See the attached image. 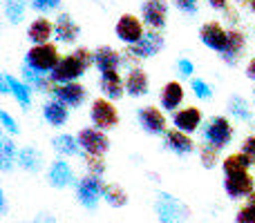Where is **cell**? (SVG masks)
<instances>
[{"label": "cell", "mask_w": 255, "mask_h": 223, "mask_svg": "<svg viewBox=\"0 0 255 223\" xmlns=\"http://www.w3.org/2000/svg\"><path fill=\"white\" fill-rule=\"evenodd\" d=\"M94 65V52H90L88 47H79L74 52H70L67 56L61 58V63L56 65V70L52 72V80L56 85H67V83H79V78Z\"/></svg>", "instance_id": "6da1fadb"}, {"label": "cell", "mask_w": 255, "mask_h": 223, "mask_svg": "<svg viewBox=\"0 0 255 223\" xmlns=\"http://www.w3.org/2000/svg\"><path fill=\"white\" fill-rule=\"evenodd\" d=\"M161 49H163L161 31L148 29V31H145V36L139 40V43L130 45V47H126V52H121V54H124V65H130V70H134V67H139V65H136L139 61L154 56V54H159Z\"/></svg>", "instance_id": "7a4b0ae2"}, {"label": "cell", "mask_w": 255, "mask_h": 223, "mask_svg": "<svg viewBox=\"0 0 255 223\" xmlns=\"http://www.w3.org/2000/svg\"><path fill=\"white\" fill-rule=\"evenodd\" d=\"M61 54H58V47L54 43L47 45H31L25 54V67L38 72V74H52L56 70V65L61 63Z\"/></svg>", "instance_id": "3957f363"}, {"label": "cell", "mask_w": 255, "mask_h": 223, "mask_svg": "<svg viewBox=\"0 0 255 223\" xmlns=\"http://www.w3.org/2000/svg\"><path fill=\"white\" fill-rule=\"evenodd\" d=\"M103 192H106V183L99 176L85 174L76 183V199H79V203L85 210H97L99 201L103 199Z\"/></svg>", "instance_id": "277c9868"}, {"label": "cell", "mask_w": 255, "mask_h": 223, "mask_svg": "<svg viewBox=\"0 0 255 223\" xmlns=\"http://www.w3.org/2000/svg\"><path fill=\"white\" fill-rule=\"evenodd\" d=\"M157 217L159 223H181L184 219L190 217V210L179 201L177 197L168 192H159L157 194Z\"/></svg>", "instance_id": "5b68a950"}, {"label": "cell", "mask_w": 255, "mask_h": 223, "mask_svg": "<svg viewBox=\"0 0 255 223\" xmlns=\"http://www.w3.org/2000/svg\"><path fill=\"white\" fill-rule=\"evenodd\" d=\"M204 141L215 149H224L233 141V125L226 116H213L204 127Z\"/></svg>", "instance_id": "8992f818"}, {"label": "cell", "mask_w": 255, "mask_h": 223, "mask_svg": "<svg viewBox=\"0 0 255 223\" xmlns=\"http://www.w3.org/2000/svg\"><path fill=\"white\" fill-rule=\"evenodd\" d=\"M90 118H92L97 130H101V132L115 130V127L119 125V110H117L115 103L108 101L106 96L94 98L92 107H90Z\"/></svg>", "instance_id": "52a82bcc"}, {"label": "cell", "mask_w": 255, "mask_h": 223, "mask_svg": "<svg viewBox=\"0 0 255 223\" xmlns=\"http://www.w3.org/2000/svg\"><path fill=\"white\" fill-rule=\"evenodd\" d=\"M143 25L145 22L141 20L139 16H134V13H124V16H119V20H117V25H115V34L121 43H126L128 47H130V45H136L145 36Z\"/></svg>", "instance_id": "ba28073f"}, {"label": "cell", "mask_w": 255, "mask_h": 223, "mask_svg": "<svg viewBox=\"0 0 255 223\" xmlns=\"http://www.w3.org/2000/svg\"><path fill=\"white\" fill-rule=\"evenodd\" d=\"M81 145V152L83 154H94V156H103V154L110 149V139H108L106 132L97 130V127H83V130L76 134Z\"/></svg>", "instance_id": "9c48e42d"}, {"label": "cell", "mask_w": 255, "mask_h": 223, "mask_svg": "<svg viewBox=\"0 0 255 223\" xmlns=\"http://www.w3.org/2000/svg\"><path fill=\"white\" fill-rule=\"evenodd\" d=\"M255 190V179L251 172H238V174L224 176V192L231 201H240L244 197H251Z\"/></svg>", "instance_id": "30bf717a"}, {"label": "cell", "mask_w": 255, "mask_h": 223, "mask_svg": "<svg viewBox=\"0 0 255 223\" xmlns=\"http://www.w3.org/2000/svg\"><path fill=\"white\" fill-rule=\"evenodd\" d=\"M199 38H202V43L206 45L208 49H213V52H217L222 56V54L226 52V45H229V29H226L222 22L208 20V22H204L202 29H199Z\"/></svg>", "instance_id": "8fae6325"}, {"label": "cell", "mask_w": 255, "mask_h": 223, "mask_svg": "<svg viewBox=\"0 0 255 223\" xmlns=\"http://www.w3.org/2000/svg\"><path fill=\"white\" fill-rule=\"evenodd\" d=\"M136 121H139L141 130L148 132L150 136H159L168 132V121L163 116V112L154 105H145L136 110Z\"/></svg>", "instance_id": "7c38bea8"}, {"label": "cell", "mask_w": 255, "mask_h": 223, "mask_svg": "<svg viewBox=\"0 0 255 223\" xmlns=\"http://www.w3.org/2000/svg\"><path fill=\"white\" fill-rule=\"evenodd\" d=\"M141 18H143V22L150 29L161 31L168 22V2L166 0H143Z\"/></svg>", "instance_id": "4fadbf2b"}, {"label": "cell", "mask_w": 255, "mask_h": 223, "mask_svg": "<svg viewBox=\"0 0 255 223\" xmlns=\"http://www.w3.org/2000/svg\"><path fill=\"white\" fill-rule=\"evenodd\" d=\"M202 121H204V114L199 107H181L172 114V125L175 130L184 132V134H193L202 127Z\"/></svg>", "instance_id": "5bb4252c"}, {"label": "cell", "mask_w": 255, "mask_h": 223, "mask_svg": "<svg viewBox=\"0 0 255 223\" xmlns=\"http://www.w3.org/2000/svg\"><path fill=\"white\" fill-rule=\"evenodd\" d=\"M94 65L101 74L106 72H119V67L124 65V54L117 52L110 45H101V47L94 49Z\"/></svg>", "instance_id": "9a60e30c"}, {"label": "cell", "mask_w": 255, "mask_h": 223, "mask_svg": "<svg viewBox=\"0 0 255 223\" xmlns=\"http://www.w3.org/2000/svg\"><path fill=\"white\" fill-rule=\"evenodd\" d=\"M47 181L52 188H67V185L74 183V170L72 165L65 161V158H56V161L49 163V170H47Z\"/></svg>", "instance_id": "2e32d148"}, {"label": "cell", "mask_w": 255, "mask_h": 223, "mask_svg": "<svg viewBox=\"0 0 255 223\" xmlns=\"http://www.w3.org/2000/svg\"><path fill=\"white\" fill-rule=\"evenodd\" d=\"M163 145L170 152H175L177 156H188L190 152H195V141L190 139V134H184V132L175 130V127L163 134Z\"/></svg>", "instance_id": "e0dca14e"}, {"label": "cell", "mask_w": 255, "mask_h": 223, "mask_svg": "<svg viewBox=\"0 0 255 223\" xmlns=\"http://www.w3.org/2000/svg\"><path fill=\"white\" fill-rule=\"evenodd\" d=\"M81 36V27L76 25V20L70 13H58L54 20V38L58 43H74Z\"/></svg>", "instance_id": "ac0fdd59"}, {"label": "cell", "mask_w": 255, "mask_h": 223, "mask_svg": "<svg viewBox=\"0 0 255 223\" xmlns=\"http://www.w3.org/2000/svg\"><path fill=\"white\" fill-rule=\"evenodd\" d=\"M244 49H247V36L240 29H229V45H226V52L222 54V61L229 67H235L244 56Z\"/></svg>", "instance_id": "d6986e66"}, {"label": "cell", "mask_w": 255, "mask_h": 223, "mask_svg": "<svg viewBox=\"0 0 255 223\" xmlns=\"http://www.w3.org/2000/svg\"><path fill=\"white\" fill-rule=\"evenodd\" d=\"M85 96H88V92H85V87L81 83L58 85L56 92H54V98L67 107H81L85 103Z\"/></svg>", "instance_id": "ffe728a7"}, {"label": "cell", "mask_w": 255, "mask_h": 223, "mask_svg": "<svg viewBox=\"0 0 255 223\" xmlns=\"http://www.w3.org/2000/svg\"><path fill=\"white\" fill-rule=\"evenodd\" d=\"M184 85L179 83V80H168L166 85L161 87V94H159V101H161V107L166 112H177V107L184 103Z\"/></svg>", "instance_id": "44dd1931"}, {"label": "cell", "mask_w": 255, "mask_h": 223, "mask_svg": "<svg viewBox=\"0 0 255 223\" xmlns=\"http://www.w3.org/2000/svg\"><path fill=\"white\" fill-rule=\"evenodd\" d=\"M99 87H101L103 96H106L108 101H119L126 94V80L121 78L119 72H106V74H101Z\"/></svg>", "instance_id": "7402d4cb"}, {"label": "cell", "mask_w": 255, "mask_h": 223, "mask_svg": "<svg viewBox=\"0 0 255 223\" xmlns=\"http://www.w3.org/2000/svg\"><path fill=\"white\" fill-rule=\"evenodd\" d=\"M54 36V22L49 18H34L27 27V38L31 45H47Z\"/></svg>", "instance_id": "603a6c76"}, {"label": "cell", "mask_w": 255, "mask_h": 223, "mask_svg": "<svg viewBox=\"0 0 255 223\" xmlns=\"http://www.w3.org/2000/svg\"><path fill=\"white\" fill-rule=\"evenodd\" d=\"M150 89V78H148V72L141 70V67H134V70L128 72L126 76V94L128 96H145Z\"/></svg>", "instance_id": "cb8c5ba5"}, {"label": "cell", "mask_w": 255, "mask_h": 223, "mask_svg": "<svg viewBox=\"0 0 255 223\" xmlns=\"http://www.w3.org/2000/svg\"><path fill=\"white\" fill-rule=\"evenodd\" d=\"M22 80H25L31 89L43 92V94H54V92H56V87H58V85L52 80V76L38 74V72L29 70V67H25V65H22Z\"/></svg>", "instance_id": "d4e9b609"}, {"label": "cell", "mask_w": 255, "mask_h": 223, "mask_svg": "<svg viewBox=\"0 0 255 223\" xmlns=\"http://www.w3.org/2000/svg\"><path fill=\"white\" fill-rule=\"evenodd\" d=\"M43 118L52 127H63L67 123V118H70V107L63 105L56 98H52V101H47L43 105Z\"/></svg>", "instance_id": "484cf974"}, {"label": "cell", "mask_w": 255, "mask_h": 223, "mask_svg": "<svg viewBox=\"0 0 255 223\" xmlns=\"http://www.w3.org/2000/svg\"><path fill=\"white\" fill-rule=\"evenodd\" d=\"M2 76L7 78L9 92H11V96L18 101V105H20L22 110H29V107H31V94H34V89H31L29 85L25 83V80H18L16 76H11V74H2Z\"/></svg>", "instance_id": "4316f807"}, {"label": "cell", "mask_w": 255, "mask_h": 223, "mask_svg": "<svg viewBox=\"0 0 255 223\" xmlns=\"http://www.w3.org/2000/svg\"><path fill=\"white\" fill-rule=\"evenodd\" d=\"M18 148L9 136H0V170L11 172L13 165H18Z\"/></svg>", "instance_id": "83f0119b"}, {"label": "cell", "mask_w": 255, "mask_h": 223, "mask_svg": "<svg viewBox=\"0 0 255 223\" xmlns=\"http://www.w3.org/2000/svg\"><path fill=\"white\" fill-rule=\"evenodd\" d=\"M18 167H22L25 172H38L43 167V154L36 148L27 145V148L18 149Z\"/></svg>", "instance_id": "f1b7e54d"}, {"label": "cell", "mask_w": 255, "mask_h": 223, "mask_svg": "<svg viewBox=\"0 0 255 223\" xmlns=\"http://www.w3.org/2000/svg\"><path fill=\"white\" fill-rule=\"evenodd\" d=\"M251 165H255V163L247 156V154H242V152H233V154H229V156L222 161L224 176L238 174V172H249V170H251Z\"/></svg>", "instance_id": "f546056e"}, {"label": "cell", "mask_w": 255, "mask_h": 223, "mask_svg": "<svg viewBox=\"0 0 255 223\" xmlns=\"http://www.w3.org/2000/svg\"><path fill=\"white\" fill-rule=\"evenodd\" d=\"M52 148L56 149L61 156H76L81 152V145H79V139L72 134H58L52 139Z\"/></svg>", "instance_id": "4dcf8cb0"}, {"label": "cell", "mask_w": 255, "mask_h": 223, "mask_svg": "<svg viewBox=\"0 0 255 223\" xmlns=\"http://www.w3.org/2000/svg\"><path fill=\"white\" fill-rule=\"evenodd\" d=\"M229 112H231V116L242 123L253 121V112H251V107H249V101L244 96H240V94H233V96L229 98Z\"/></svg>", "instance_id": "1f68e13d"}, {"label": "cell", "mask_w": 255, "mask_h": 223, "mask_svg": "<svg viewBox=\"0 0 255 223\" xmlns=\"http://www.w3.org/2000/svg\"><path fill=\"white\" fill-rule=\"evenodd\" d=\"M2 11H4V18H7L11 25H18V22H22V18H25L27 0H4Z\"/></svg>", "instance_id": "d6a6232c"}, {"label": "cell", "mask_w": 255, "mask_h": 223, "mask_svg": "<svg viewBox=\"0 0 255 223\" xmlns=\"http://www.w3.org/2000/svg\"><path fill=\"white\" fill-rule=\"evenodd\" d=\"M103 199L108 201V206H110V208H124L128 203V192L121 188V185H117V183H106Z\"/></svg>", "instance_id": "836d02e7"}, {"label": "cell", "mask_w": 255, "mask_h": 223, "mask_svg": "<svg viewBox=\"0 0 255 223\" xmlns=\"http://www.w3.org/2000/svg\"><path fill=\"white\" fill-rule=\"evenodd\" d=\"M83 161H85V167H88V174L92 176H99L101 179L106 174V158L103 156H94V154H83Z\"/></svg>", "instance_id": "e575fe53"}, {"label": "cell", "mask_w": 255, "mask_h": 223, "mask_svg": "<svg viewBox=\"0 0 255 223\" xmlns=\"http://www.w3.org/2000/svg\"><path fill=\"white\" fill-rule=\"evenodd\" d=\"M199 161H202V165L206 167V170H213V167L217 165V161H220V149L204 143L202 148H199Z\"/></svg>", "instance_id": "d590c367"}, {"label": "cell", "mask_w": 255, "mask_h": 223, "mask_svg": "<svg viewBox=\"0 0 255 223\" xmlns=\"http://www.w3.org/2000/svg\"><path fill=\"white\" fill-rule=\"evenodd\" d=\"M190 89H193V94L199 98V101H208V98L213 96L211 85H208L204 78H190Z\"/></svg>", "instance_id": "8d00e7d4"}, {"label": "cell", "mask_w": 255, "mask_h": 223, "mask_svg": "<svg viewBox=\"0 0 255 223\" xmlns=\"http://www.w3.org/2000/svg\"><path fill=\"white\" fill-rule=\"evenodd\" d=\"M235 223H255V203L247 201L235 215Z\"/></svg>", "instance_id": "74e56055"}, {"label": "cell", "mask_w": 255, "mask_h": 223, "mask_svg": "<svg viewBox=\"0 0 255 223\" xmlns=\"http://www.w3.org/2000/svg\"><path fill=\"white\" fill-rule=\"evenodd\" d=\"M31 7L38 13H49L61 7V0H31Z\"/></svg>", "instance_id": "f35d334b"}, {"label": "cell", "mask_w": 255, "mask_h": 223, "mask_svg": "<svg viewBox=\"0 0 255 223\" xmlns=\"http://www.w3.org/2000/svg\"><path fill=\"white\" fill-rule=\"evenodd\" d=\"M0 123H2V130L7 132V134H18V132H20L18 123L13 121V116L7 110H0Z\"/></svg>", "instance_id": "ab89813d"}, {"label": "cell", "mask_w": 255, "mask_h": 223, "mask_svg": "<svg viewBox=\"0 0 255 223\" xmlns=\"http://www.w3.org/2000/svg\"><path fill=\"white\" fill-rule=\"evenodd\" d=\"M175 2V7L179 9L181 13H186V16H195V13L199 11V0H172Z\"/></svg>", "instance_id": "60d3db41"}, {"label": "cell", "mask_w": 255, "mask_h": 223, "mask_svg": "<svg viewBox=\"0 0 255 223\" xmlns=\"http://www.w3.org/2000/svg\"><path fill=\"white\" fill-rule=\"evenodd\" d=\"M240 152L242 154H247L249 158L255 163V134H249V136H244V141H242V148H240Z\"/></svg>", "instance_id": "b9f144b4"}, {"label": "cell", "mask_w": 255, "mask_h": 223, "mask_svg": "<svg viewBox=\"0 0 255 223\" xmlns=\"http://www.w3.org/2000/svg\"><path fill=\"white\" fill-rule=\"evenodd\" d=\"M177 70H179V74L184 76V78H193L195 65H193V61H188V58H179V61H177Z\"/></svg>", "instance_id": "7bdbcfd3"}, {"label": "cell", "mask_w": 255, "mask_h": 223, "mask_svg": "<svg viewBox=\"0 0 255 223\" xmlns=\"http://www.w3.org/2000/svg\"><path fill=\"white\" fill-rule=\"evenodd\" d=\"M208 4H211L215 11H226L229 9V0H206Z\"/></svg>", "instance_id": "ee69618b"}, {"label": "cell", "mask_w": 255, "mask_h": 223, "mask_svg": "<svg viewBox=\"0 0 255 223\" xmlns=\"http://www.w3.org/2000/svg\"><path fill=\"white\" fill-rule=\"evenodd\" d=\"M31 223H56V221H54V217H52V215L43 212V215H38V217H36V219L31 221Z\"/></svg>", "instance_id": "f6af8a7d"}, {"label": "cell", "mask_w": 255, "mask_h": 223, "mask_svg": "<svg viewBox=\"0 0 255 223\" xmlns=\"http://www.w3.org/2000/svg\"><path fill=\"white\" fill-rule=\"evenodd\" d=\"M224 13H226V20H229L231 25H235V22L240 20V18H238V11H235V9H231V7H229Z\"/></svg>", "instance_id": "bcb514c9"}, {"label": "cell", "mask_w": 255, "mask_h": 223, "mask_svg": "<svg viewBox=\"0 0 255 223\" xmlns=\"http://www.w3.org/2000/svg\"><path fill=\"white\" fill-rule=\"evenodd\" d=\"M247 78L255 80V56L249 61V65H247Z\"/></svg>", "instance_id": "7dc6e473"}, {"label": "cell", "mask_w": 255, "mask_h": 223, "mask_svg": "<svg viewBox=\"0 0 255 223\" xmlns=\"http://www.w3.org/2000/svg\"><path fill=\"white\" fill-rule=\"evenodd\" d=\"M0 94H2V96H7V94H11L9 92V83H7V78H0Z\"/></svg>", "instance_id": "c3c4849f"}, {"label": "cell", "mask_w": 255, "mask_h": 223, "mask_svg": "<svg viewBox=\"0 0 255 223\" xmlns=\"http://www.w3.org/2000/svg\"><path fill=\"white\" fill-rule=\"evenodd\" d=\"M240 4H247V2H253V0H238Z\"/></svg>", "instance_id": "681fc988"}, {"label": "cell", "mask_w": 255, "mask_h": 223, "mask_svg": "<svg viewBox=\"0 0 255 223\" xmlns=\"http://www.w3.org/2000/svg\"><path fill=\"white\" fill-rule=\"evenodd\" d=\"M249 201H253V203H255V190H253V194H251V197H249Z\"/></svg>", "instance_id": "f907efd6"}, {"label": "cell", "mask_w": 255, "mask_h": 223, "mask_svg": "<svg viewBox=\"0 0 255 223\" xmlns=\"http://www.w3.org/2000/svg\"><path fill=\"white\" fill-rule=\"evenodd\" d=\"M251 11L255 13V0H253V2H251Z\"/></svg>", "instance_id": "816d5d0a"}, {"label": "cell", "mask_w": 255, "mask_h": 223, "mask_svg": "<svg viewBox=\"0 0 255 223\" xmlns=\"http://www.w3.org/2000/svg\"><path fill=\"white\" fill-rule=\"evenodd\" d=\"M253 107H255V101H253Z\"/></svg>", "instance_id": "f5cc1de1"}]
</instances>
